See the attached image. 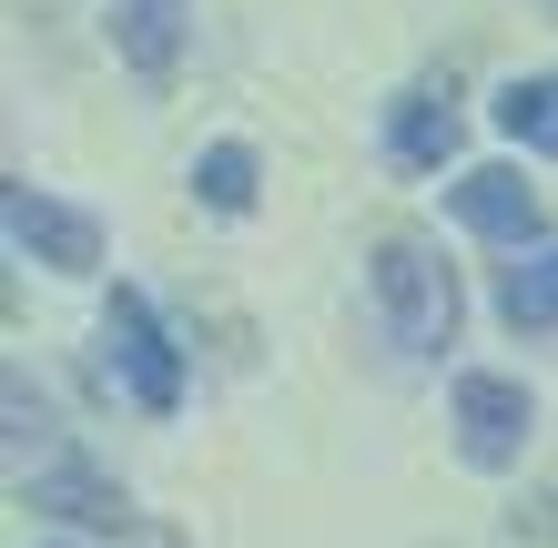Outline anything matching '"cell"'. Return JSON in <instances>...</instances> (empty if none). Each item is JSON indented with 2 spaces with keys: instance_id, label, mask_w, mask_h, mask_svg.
Segmentation results:
<instances>
[{
  "instance_id": "obj_1",
  "label": "cell",
  "mask_w": 558,
  "mask_h": 548,
  "mask_svg": "<svg viewBox=\"0 0 558 548\" xmlns=\"http://www.w3.org/2000/svg\"><path fill=\"white\" fill-rule=\"evenodd\" d=\"M366 275H376V305H386V326H397L407 356H447V345H457V315H468V305H457V275H447L426 244L386 234Z\"/></svg>"
},
{
  "instance_id": "obj_2",
  "label": "cell",
  "mask_w": 558,
  "mask_h": 548,
  "mask_svg": "<svg viewBox=\"0 0 558 548\" xmlns=\"http://www.w3.org/2000/svg\"><path fill=\"white\" fill-rule=\"evenodd\" d=\"M102 366L122 376V397H133L143 416H173L183 406V356H173L162 315L133 295V284H112V305H102Z\"/></svg>"
},
{
  "instance_id": "obj_3",
  "label": "cell",
  "mask_w": 558,
  "mask_h": 548,
  "mask_svg": "<svg viewBox=\"0 0 558 548\" xmlns=\"http://www.w3.org/2000/svg\"><path fill=\"white\" fill-rule=\"evenodd\" d=\"M529 427H538V406L518 376H457V458L468 467H518Z\"/></svg>"
},
{
  "instance_id": "obj_4",
  "label": "cell",
  "mask_w": 558,
  "mask_h": 548,
  "mask_svg": "<svg viewBox=\"0 0 558 548\" xmlns=\"http://www.w3.org/2000/svg\"><path fill=\"white\" fill-rule=\"evenodd\" d=\"M11 244L31 254V265H51V275H92L102 265V223L51 204V193H31V183H11Z\"/></svg>"
},
{
  "instance_id": "obj_5",
  "label": "cell",
  "mask_w": 558,
  "mask_h": 548,
  "mask_svg": "<svg viewBox=\"0 0 558 548\" xmlns=\"http://www.w3.org/2000/svg\"><path fill=\"white\" fill-rule=\"evenodd\" d=\"M447 204H457V223H468V234H487V244H529V234H538V193L518 183V163H477V173H457V183H447Z\"/></svg>"
},
{
  "instance_id": "obj_6",
  "label": "cell",
  "mask_w": 558,
  "mask_h": 548,
  "mask_svg": "<svg viewBox=\"0 0 558 548\" xmlns=\"http://www.w3.org/2000/svg\"><path fill=\"white\" fill-rule=\"evenodd\" d=\"M31 508H51V519H72V528H122V519H133V508H122V488H112L92 458H41Z\"/></svg>"
},
{
  "instance_id": "obj_7",
  "label": "cell",
  "mask_w": 558,
  "mask_h": 548,
  "mask_svg": "<svg viewBox=\"0 0 558 548\" xmlns=\"http://www.w3.org/2000/svg\"><path fill=\"white\" fill-rule=\"evenodd\" d=\"M112 51L133 61L143 82H162L183 61V0H112Z\"/></svg>"
},
{
  "instance_id": "obj_8",
  "label": "cell",
  "mask_w": 558,
  "mask_h": 548,
  "mask_svg": "<svg viewBox=\"0 0 558 548\" xmlns=\"http://www.w3.org/2000/svg\"><path fill=\"white\" fill-rule=\"evenodd\" d=\"M386 153H397L407 173H437L457 153V102H447V92H407L397 122H386Z\"/></svg>"
},
{
  "instance_id": "obj_9",
  "label": "cell",
  "mask_w": 558,
  "mask_h": 548,
  "mask_svg": "<svg viewBox=\"0 0 558 548\" xmlns=\"http://www.w3.org/2000/svg\"><path fill=\"white\" fill-rule=\"evenodd\" d=\"M498 315H508L518 336H548V326H558V244L498 275Z\"/></svg>"
},
{
  "instance_id": "obj_10",
  "label": "cell",
  "mask_w": 558,
  "mask_h": 548,
  "mask_svg": "<svg viewBox=\"0 0 558 548\" xmlns=\"http://www.w3.org/2000/svg\"><path fill=\"white\" fill-rule=\"evenodd\" d=\"M498 133L529 143V153H558V72H529L498 92Z\"/></svg>"
},
{
  "instance_id": "obj_11",
  "label": "cell",
  "mask_w": 558,
  "mask_h": 548,
  "mask_svg": "<svg viewBox=\"0 0 558 548\" xmlns=\"http://www.w3.org/2000/svg\"><path fill=\"white\" fill-rule=\"evenodd\" d=\"M193 193H204L214 214H244V204H254V153H244V143H214L204 163H193Z\"/></svg>"
},
{
  "instance_id": "obj_12",
  "label": "cell",
  "mask_w": 558,
  "mask_h": 548,
  "mask_svg": "<svg viewBox=\"0 0 558 548\" xmlns=\"http://www.w3.org/2000/svg\"><path fill=\"white\" fill-rule=\"evenodd\" d=\"M529 538H538V548H558V498H529Z\"/></svg>"
},
{
  "instance_id": "obj_13",
  "label": "cell",
  "mask_w": 558,
  "mask_h": 548,
  "mask_svg": "<svg viewBox=\"0 0 558 548\" xmlns=\"http://www.w3.org/2000/svg\"><path fill=\"white\" fill-rule=\"evenodd\" d=\"M133 548H183V538H162V528H143V538H133Z\"/></svg>"
},
{
  "instance_id": "obj_14",
  "label": "cell",
  "mask_w": 558,
  "mask_h": 548,
  "mask_svg": "<svg viewBox=\"0 0 558 548\" xmlns=\"http://www.w3.org/2000/svg\"><path fill=\"white\" fill-rule=\"evenodd\" d=\"M538 11H558V0H538Z\"/></svg>"
}]
</instances>
